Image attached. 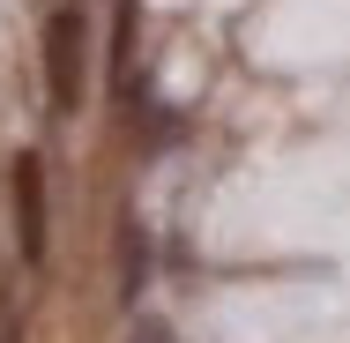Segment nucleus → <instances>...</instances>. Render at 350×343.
I'll list each match as a JSON object with an SVG mask.
<instances>
[{
	"instance_id": "nucleus-1",
	"label": "nucleus",
	"mask_w": 350,
	"mask_h": 343,
	"mask_svg": "<svg viewBox=\"0 0 350 343\" xmlns=\"http://www.w3.org/2000/svg\"><path fill=\"white\" fill-rule=\"evenodd\" d=\"M82 45H90V30H82V8H53L45 15V97H53V112H82Z\"/></svg>"
},
{
	"instance_id": "nucleus-2",
	"label": "nucleus",
	"mask_w": 350,
	"mask_h": 343,
	"mask_svg": "<svg viewBox=\"0 0 350 343\" xmlns=\"http://www.w3.org/2000/svg\"><path fill=\"white\" fill-rule=\"evenodd\" d=\"M8 194H15V231H23V262L38 269L45 262V231H53V209H45V157L23 149L8 164Z\"/></svg>"
},
{
	"instance_id": "nucleus-3",
	"label": "nucleus",
	"mask_w": 350,
	"mask_h": 343,
	"mask_svg": "<svg viewBox=\"0 0 350 343\" xmlns=\"http://www.w3.org/2000/svg\"><path fill=\"white\" fill-rule=\"evenodd\" d=\"M149 291V224H120V306L135 314V298Z\"/></svg>"
},
{
	"instance_id": "nucleus-4",
	"label": "nucleus",
	"mask_w": 350,
	"mask_h": 343,
	"mask_svg": "<svg viewBox=\"0 0 350 343\" xmlns=\"http://www.w3.org/2000/svg\"><path fill=\"white\" fill-rule=\"evenodd\" d=\"M127 60H135V0L112 8V90H120V97L135 90V82H127Z\"/></svg>"
},
{
	"instance_id": "nucleus-5",
	"label": "nucleus",
	"mask_w": 350,
	"mask_h": 343,
	"mask_svg": "<svg viewBox=\"0 0 350 343\" xmlns=\"http://www.w3.org/2000/svg\"><path fill=\"white\" fill-rule=\"evenodd\" d=\"M127 343H172V329H164L157 314H142V321H135V336H127Z\"/></svg>"
}]
</instances>
